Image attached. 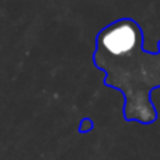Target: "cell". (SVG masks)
Here are the masks:
<instances>
[{
  "label": "cell",
  "mask_w": 160,
  "mask_h": 160,
  "mask_svg": "<svg viewBox=\"0 0 160 160\" xmlns=\"http://www.w3.org/2000/svg\"><path fill=\"white\" fill-rule=\"evenodd\" d=\"M143 42L135 20L118 18L97 34L93 62L105 73L104 84L122 93L125 119L152 124L158 118L150 96L160 87V41L156 52L145 51Z\"/></svg>",
  "instance_id": "1"
}]
</instances>
